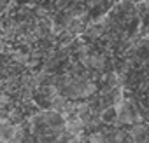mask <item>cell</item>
<instances>
[{
  "mask_svg": "<svg viewBox=\"0 0 149 143\" xmlns=\"http://www.w3.org/2000/svg\"><path fill=\"white\" fill-rule=\"evenodd\" d=\"M114 113H116V120L119 124H140V115L139 112L133 108V105L126 100H121L119 103H116L114 107Z\"/></svg>",
  "mask_w": 149,
  "mask_h": 143,
  "instance_id": "6da1fadb",
  "label": "cell"
},
{
  "mask_svg": "<svg viewBox=\"0 0 149 143\" xmlns=\"http://www.w3.org/2000/svg\"><path fill=\"white\" fill-rule=\"evenodd\" d=\"M40 120H42L44 126H47L54 133H63V129H65V117L60 112H56V110L49 108V110L42 112L40 113Z\"/></svg>",
  "mask_w": 149,
  "mask_h": 143,
  "instance_id": "7a4b0ae2",
  "label": "cell"
},
{
  "mask_svg": "<svg viewBox=\"0 0 149 143\" xmlns=\"http://www.w3.org/2000/svg\"><path fill=\"white\" fill-rule=\"evenodd\" d=\"M84 127H86V124L79 117L72 115V117H67L65 119V129L63 131L68 133V134H74V136H81L83 131H84Z\"/></svg>",
  "mask_w": 149,
  "mask_h": 143,
  "instance_id": "3957f363",
  "label": "cell"
},
{
  "mask_svg": "<svg viewBox=\"0 0 149 143\" xmlns=\"http://www.w3.org/2000/svg\"><path fill=\"white\" fill-rule=\"evenodd\" d=\"M14 131H16V126L13 122H9L7 119L0 122V143H9L14 136Z\"/></svg>",
  "mask_w": 149,
  "mask_h": 143,
  "instance_id": "277c9868",
  "label": "cell"
},
{
  "mask_svg": "<svg viewBox=\"0 0 149 143\" xmlns=\"http://www.w3.org/2000/svg\"><path fill=\"white\" fill-rule=\"evenodd\" d=\"M128 136H130L135 143H140V141H144V138H146V127H144L142 124H133Z\"/></svg>",
  "mask_w": 149,
  "mask_h": 143,
  "instance_id": "5b68a950",
  "label": "cell"
},
{
  "mask_svg": "<svg viewBox=\"0 0 149 143\" xmlns=\"http://www.w3.org/2000/svg\"><path fill=\"white\" fill-rule=\"evenodd\" d=\"M49 100H51V110H56V112H61L63 107H65V103L68 101V100H65V96H61L60 93L54 94V96H51Z\"/></svg>",
  "mask_w": 149,
  "mask_h": 143,
  "instance_id": "8992f818",
  "label": "cell"
},
{
  "mask_svg": "<svg viewBox=\"0 0 149 143\" xmlns=\"http://www.w3.org/2000/svg\"><path fill=\"white\" fill-rule=\"evenodd\" d=\"M56 143H83V138L81 136H74V134H68V133H60Z\"/></svg>",
  "mask_w": 149,
  "mask_h": 143,
  "instance_id": "52a82bcc",
  "label": "cell"
},
{
  "mask_svg": "<svg viewBox=\"0 0 149 143\" xmlns=\"http://www.w3.org/2000/svg\"><path fill=\"white\" fill-rule=\"evenodd\" d=\"M90 141L91 143H104V133H95L90 136Z\"/></svg>",
  "mask_w": 149,
  "mask_h": 143,
  "instance_id": "ba28073f",
  "label": "cell"
},
{
  "mask_svg": "<svg viewBox=\"0 0 149 143\" xmlns=\"http://www.w3.org/2000/svg\"><path fill=\"white\" fill-rule=\"evenodd\" d=\"M2 120H6V112L0 110V122H2Z\"/></svg>",
  "mask_w": 149,
  "mask_h": 143,
  "instance_id": "9c48e42d",
  "label": "cell"
}]
</instances>
